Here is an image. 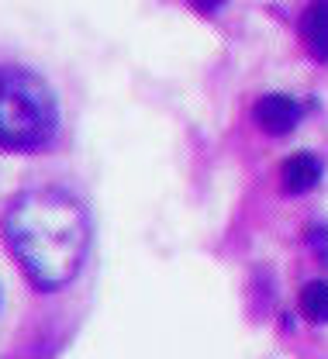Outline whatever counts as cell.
I'll return each instance as SVG.
<instances>
[{
	"instance_id": "6da1fadb",
	"label": "cell",
	"mask_w": 328,
	"mask_h": 359,
	"mask_svg": "<svg viewBox=\"0 0 328 359\" xmlns=\"http://www.w3.org/2000/svg\"><path fill=\"white\" fill-rule=\"evenodd\" d=\"M4 242L39 290H59L80 276L90 252V215L87 208L59 190L32 187L18 194L4 211Z\"/></svg>"
},
{
	"instance_id": "7a4b0ae2",
	"label": "cell",
	"mask_w": 328,
	"mask_h": 359,
	"mask_svg": "<svg viewBox=\"0 0 328 359\" xmlns=\"http://www.w3.org/2000/svg\"><path fill=\"white\" fill-rule=\"evenodd\" d=\"M59 132V100L25 66H0V152H35Z\"/></svg>"
},
{
	"instance_id": "3957f363",
	"label": "cell",
	"mask_w": 328,
	"mask_h": 359,
	"mask_svg": "<svg viewBox=\"0 0 328 359\" xmlns=\"http://www.w3.org/2000/svg\"><path fill=\"white\" fill-rule=\"evenodd\" d=\"M301 114H304V107H301L294 97H287V93H266V97H259L256 107H252V121L270 135L294 132L297 121H301Z\"/></svg>"
},
{
	"instance_id": "277c9868",
	"label": "cell",
	"mask_w": 328,
	"mask_h": 359,
	"mask_svg": "<svg viewBox=\"0 0 328 359\" xmlns=\"http://www.w3.org/2000/svg\"><path fill=\"white\" fill-rule=\"evenodd\" d=\"M322 180V163L311 152H294L290 159H283L280 166V187L287 194H308L315 190Z\"/></svg>"
},
{
	"instance_id": "5b68a950",
	"label": "cell",
	"mask_w": 328,
	"mask_h": 359,
	"mask_svg": "<svg viewBox=\"0 0 328 359\" xmlns=\"http://www.w3.org/2000/svg\"><path fill=\"white\" fill-rule=\"evenodd\" d=\"M301 39L304 48L318 59L328 62V0H311L301 14Z\"/></svg>"
},
{
	"instance_id": "8992f818",
	"label": "cell",
	"mask_w": 328,
	"mask_h": 359,
	"mask_svg": "<svg viewBox=\"0 0 328 359\" xmlns=\"http://www.w3.org/2000/svg\"><path fill=\"white\" fill-rule=\"evenodd\" d=\"M301 314L315 325H328V280H311L301 290Z\"/></svg>"
},
{
	"instance_id": "52a82bcc",
	"label": "cell",
	"mask_w": 328,
	"mask_h": 359,
	"mask_svg": "<svg viewBox=\"0 0 328 359\" xmlns=\"http://www.w3.org/2000/svg\"><path fill=\"white\" fill-rule=\"evenodd\" d=\"M308 238H311L315 252H318V256H325V263H328V231L325 228H322V231H318V228H311V235H308Z\"/></svg>"
},
{
	"instance_id": "ba28073f",
	"label": "cell",
	"mask_w": 328,
	"mask_h": 359,
	"mask_svg": "<svg viewBox=\"0 0 328 359\" xmlns=\"http://www.w3.org/2000/svg\"><path fill=\"white\" fill-rule=\"evenodd\" d=\"M190 7H197L200 14H214V11L225 7V0H190Z\"/></svg>"
}]
</instances>
